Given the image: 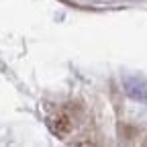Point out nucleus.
<instances>
[{"instance_id":"obj_1","label":"nucleus","mask_w":147,"mask_h":147,"mask_svg":"<svg viewBox=\"0 0 147 147\" xmlns=\"http://www.w3.org/2000/svg\"><path fill=\"white\" fill-rule=\"evenodd\" d=\"M125 92L131 98L137 100H145L147 98V80H143L141 76H131L125 80Z\"/></svg>"}]
</instances>
